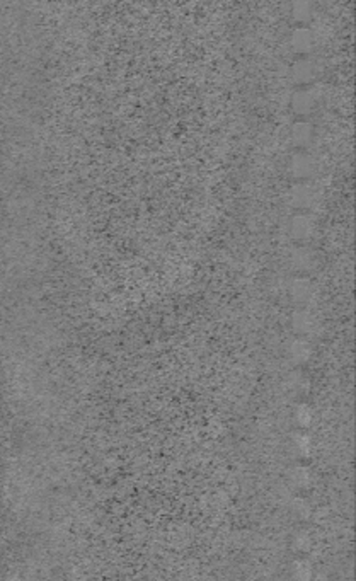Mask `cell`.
I'll use <instances>...</instances> for the list:
<instances>
[{
  "instance_id": "6da1fadb",
  "label": "cell",
  "mask_w": 356,
  "mask_h": 581,
  "mask_svg": "<svg viewBox=\"0 0 356 581\" xmlns=\"http://www.w3.org/2000/svg\"><path fill=\"white\" fill-rule=\"evenodd\" d=\"M320 191L312 181H295L288 191V203L297 212H309L319 203Z\"/></svg>"
},
{
  "instance_id": "7a4b0ae2",
  "label": "cell",
  "mask_w": 356,
  "mask_h": 581,
  "mask_svg": "<svg viewBox=\"0 0 356 581\" xmlns=\"http://www.w3.org/2000/svg\"><path fill=\"white\" fill-rule=\"evenodd\" d=\"M286 232H288L290 239L298 242L302 246L304 242L312 239L317 232V222L316 217L309 212H295L290 217L288 224H286Z\"/></svg>"
},
{
  "instance_id": "3957f363",
  "label": "cell",
  "mask_w": 356,
  "mask_h": 581,
  "mask_svg": "<svg viewBox=\"0 0 356 581\" xmlns=\"http://www.w3.org/2000/svg\"><path fill=\"white\" fill-rule=\"evenodd\" d=\"M320 72H323V68H320L319 60L310 55L300 56V59L295 60L292 67H290V79H292L298 87L312 86V84L319 79Z\"/></svg>"
},
{
  "instance_id": "277c9868",
  "label": "cell",
  "mask_w": 356,
  "mask_h": 581,
  "mask_svg": "<svg viewBox=\"0 0 356 581\" xmlns=\"http://www.w3.org/2000/svg\"><path fill=\"white\" fill-rule=\"evenodd\" d=\"M288 174L295 181H310L319 169V162L312 154L305 150H297L290 155L288 164H286Z\"/></svg>"
},
{
  "instance_id": "5b68a950",
  "label": "cell",
  "mask_w": 356,
  "mask_h": 581,
  "mask_svg": "<svg viewBox=\"0 0 356 581\" xmlns=\"http://www.w3.org/2000/svg\"><path fill=\"white\" fill-rule=\"evenodd\" d=\"M319 91L312 86H305L293 91L292 98H290V108L297 116H309L319 108Z\"/></svg>"
},
{
  "instance_id": "8992f818",
  "label": "cell",
  "mask_w": 356,
  "mask_h": 581,
  "mask_svg": "<svg viewBox=\"0 0 356 581\" xmlns=\"http://www.w3.org/2000/svg\"><path fill=\"white\" fill-rule=\"evenodd\" d=\"M288 295L295 304H298L300 307H307L309 304L316 300L317 286L309 277L297 274L288 283Z\"/></svg>"
},
{
  "instance_id": "52a82bcc",
  "label": "cell",
  "mask_w": 356,
  "mask_h": 581,
  "mask_svg": "<svg viewBox=\"0 0 356 581\" xmlns=\"http://www.w3.org/2000/svg\"><path fill=\"white\" fill-rule=\"evenodd\" d=\"M317 261L319 259H317L316 251L310 249L307 246H295L288 254L290 268H292L295 273L302 274V277L316 270Z\"/></svg>"
},
{
  "instance_id": "ba28073f",
  "label": "cell",
  "mask_w": 356,
  "mask_h": 581,
  "mask_svg": "<svg viewBox=\"0 0 356 581\" xmlns=\"http://www.w3.org/2000/svg\"><path fill=\"white\" fill-rule=\"evenodd\" d=\"M290 324H292L293 331L297 332L298 338L312 336L319 330V319L307 307L295 309L292 317H290Z\"/></svg>"
},
{
  "instance_id": "9c48e42d",
  "label": "cell",
  "mask_w": 356,
  "mask_h": 581,
  "mask_svg": "<svg viewBox=\"0 0 356 581\" xmlns=\"http://www.w3.org/2000/svg\"><path fill=\"white\" fill-rule=\"evenodd\" d=\"M290 45H292L295 53L307 56L316 48V33L305 28V26H298L290 34Z\"/></svg>"
},
{
  "instance_id": "30bf717a",
  "label": "cell",
  "mask_w": 356,
  "mask_h": 581,
  "mask_svg": "<svg viewBox=\"0 0 356 581\" xmlns=\"http://www.w3.org/2000/svg\"><path fill=\"white\" fill-rule=\"evenodd\" d=\"M314 137H316V128L310 121L298 120L290 128V140H292L293 147L300 148V150H304L312 144Z\"/></svg>"
},
{
  "instance_id": "8fae6325",
  "label": "cell",
  "mask_w": 356,
  "mask_h": 581,
  "mask_svg": "<svg viewBox=\"0 0 356 581\" xmlns=\"http://www.w3.org/2000/svg\"><path fill=\"white\" fill-rule=\"evenodd\" d=\"M286 353H288V358L297 365H302V363L309 362L310 357H312V346L305 338H295L290 341L288 348H286Z\"/></svg>"
},
{
  "instance_id": "7c38bea8",
  "label": "cell",
  "mask_w": 356,
  "mask_h": 581,
  "mask_svg": "<svg viewBox=\"0 0 356 581\" xmlns=\"http://www.w3.org/2000/svg\"><path fill=\"white\" fill-rule=\"evenodd\" d=\"M314 10L316 7L310 0H295L292 3V16L298 22H307L314 16Z\"/></svg>"
},
{
  "instance_id": "4fadbf2b",
  "label": "cell",
  "mask_w": 356,
  "mask_h": 581,
  "mask_svg": "<svg viewBox=\"0 0 356 581\" xmlns=\"http://www.w3.org/2000/svg\"><path fill=\"white\" fill-rule=\"evenodd\" d=\"M292 575L297 581H310L314 578V568L307 559H295L292 566Z\"/></svg>"
},
{
  "instance_id": "5bb4252c",
  "label": "cell",
  "mask_w": 356,
  "mask_h": 581,
  "mask_svg": "<svg viewBox=\"0 0 356 581\" xmlns=\"http://www.w3.org/2000/svg\"><path fill=\"white\" fill-rule=\"evenodd\" d=\"M293 449H295V452H297L300 457H309L310 452H312V440H310L309 435L302 433V431L295 433L293 435Z\"/></svg>"
},
{
  "instance_id": "9a60e30c",
  "label": "cell",
  "mask_w": 356,
  "mask_h": 581,
  "mask_svg": "<svg viewBox=\"0 0 356 581\" xmlns=\"http://www.w3.org/2000/svg\"><path fill=\"white\" fill-rule=\"evenodd\" d=\"M292 481L295 486L298 488H309L312 483V472L305 465H295L292 469Z\"/></svg>"
},
{
  "instance_id": "2e32d148",
  "label": "cell",
  "mask_w": 356,
  "mask_h": 581,
  "mask_svg": "<svg viewBox=\"0 0 356 581\" xmlns=\"http://www.w3.org/2000/svg\"><path fill=\"white\" fill-rule=\"evenodd\" d=\"M312 418H314V412L310 406L307 404H300V406H297L293 412V419H295V424H297L298 428H307L310 426V423H312Z\"/></svg>"
},
{
  "instance_id": "e0dca14e",
  "label": "cell",
  "mask_w": 356,
  "mask_h": 581,
  "mask_svg": "<svg viewBox=\"0 0 356 581\" xmlns=\"http://www.w3.org/2000/svg\"><path fill=\"white\" fill-rule=\"evenodd\" d=\"M310 544H312V542H310V537L305 532H298L293 537V542H292L295 552H298V554L307 552V550L310 549Z\"/></svg>"
},
{
  "instance_id": "ac0fdd59",
  "label": "cell",
  "mask_w": 356,
  "mask_h": 581,
  "mask_svg": "<svg viewBox=\"0 0 356 581\" xmlns=\"http://www.w3.org/2000/svg\"><path fill=\"white\" fill-rule=\"evenodd\" d=\"M293 511L298 515V517H309L310 506L302 498H297L293 502Z\"/></svg>"
}]
</instances>
